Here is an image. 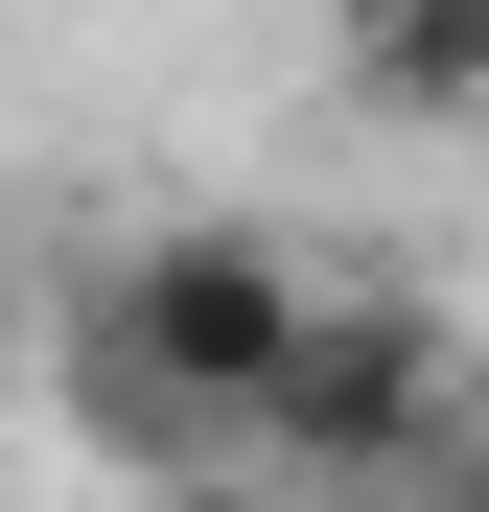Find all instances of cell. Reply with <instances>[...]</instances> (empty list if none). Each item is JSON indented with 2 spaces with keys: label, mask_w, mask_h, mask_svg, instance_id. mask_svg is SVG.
Listing matches in <instances>:
<instances>
[{
  "label": "cell",
  "mask_w": 489,
  "mask_h": 512,
  "mask_svg": "<svg viewBox=\"0 0 489 512\" xmlns=\"http://www.w3.org/2000/svg\"><path fill=\"white\" fill-rule=\"evenodd\" d=\"M70 303H94L117 350H140L163 396L210 419V443H257V396H280V350H303V303H326V256H303L280 210H163V233H117V256H94Z\"/></svg>",
  "instance_id": "1"
},
{
  "label": "cell",
  "mask_w": 489,
  "mask_h": 512,
  "mask_svg": "<svg viewBox=\"0 0 489 512\" xmlns=\"http://www.w3.org/2000/svg\"><path fill=\"white\" fill-rule=\"evenodd\" d=\"M24 396H47V326H24V280H0V443H24Z\"/></svg>",
  "instance_id": "4"
},
{
  "label": "cell",
  "mask_w": 489,
  "mask_h": 512,
  "mask_svg": "<svg viewBox=\"0 0 489 512\" xmlns=\"http://www.w3.org/2000/svg\"><path fill=\"white\" fill-rule=\"evenodd\" d=\"M257 466L280 489H443L466 466V350L396 280H326L303 350H280V396H257Z\"/></svg>",
  "instance_id": "2"
},
{
  "label": "cell",
  "mask_w": 489,
  "mask_h": 512,
  "mask_svg": "<svg viewBox=\"0 0 489 512\" xmlns=\"http://www.w3.org/2000/svg\"><path fill=\"white\" fill-rule=\"evenodd\" d=\"M326 94L373 140H489V0H326Z\"/></svg>",
  "instance_id": "3"
},
{
  "label": "cell",
  "mask_w": 489,
  "mask_h": 512,
  "mask_svg": "<svg viewBox=\"0 0 489 512\" xmlns=\"http://www.w3.org/2000/svg\"><path fill=\"white\" fill-rule=\"evenodd\" d=\"M420 512H489V419H466V466H443V489H420Z\"/></svg>",
  "instance_id": "5"
}]
</instances>
